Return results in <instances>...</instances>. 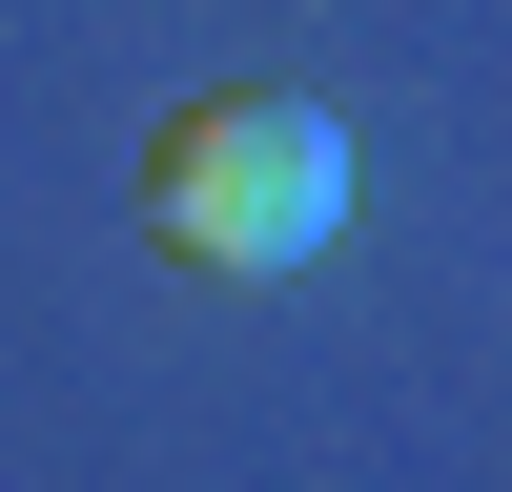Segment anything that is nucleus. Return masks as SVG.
Here are the masks:
<instances>
[{
  "instance_id": "1",
  "label": "nucleus",
  "mask_w": 512,
  "mask_h": 492,
  "mask_svg": "<svg viewBox=\"0 0 512 492\" xmlns=\"http://www.w3.org/2000/svg\"><path fill=\"white\" fill-rule=\"evenodd\" d=\"M144 246L164 267H328L349 246V123L308 103V82H185V103L144 123Z\"/></svg>"
}]
</instances>
